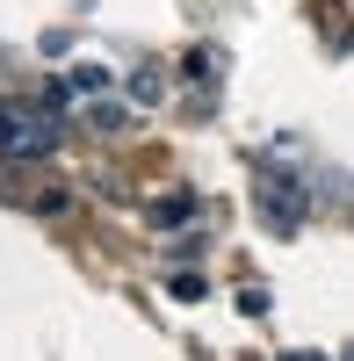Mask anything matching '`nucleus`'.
Wrapping results in <instances>:
<instances>
[{"label": "nucleus", "instance_id": "f257e3e1", "mask_svg": "<svg viewBox=\"0 0 354 361\" xmlns=\"http://www.w3.org/2000/svg\"><path fill=\"white\" fill-rule=\"evenodd\" d=\"M58 145V109L0 94V159H44Z\"/></svg>", "mask_w": 354, "mask_h": 361}, {"label": "nucleus", "instance_id": "f03ea898", "mask_svg": "<svg viewBox=\"0 0 354 361\" xmlns=\"http://www.w3.org/2000/svg\"><path fill=\"white\" fill-rule=\"evenodd\" d=\"M304 209H311V195H304L289 173H268V180H260V224H268V231L289 238V231L304 224Z\"/></svg>", "mask_w": 354, "mask_h": 361}, {"label": "nucleus", "instance_id": "7ed1b4c3", "mask_svg": "<svg viewBox=\"0 0 354 361\" xmlns=\"http://www.w3.org/2000/svg\"><path fill=\"white\" fill-rule=\"evenodd\" d=\"M58 80H66V94H80V102H102L109 87H116L109 66H73V73H58Z\"/></svg>", "mask_w": 354, "mask_h": 361}, {"label": "nucleus", "instance_id": "20e7f679", "mask_svg": "<svg viewBox=\"0 0 354 361\" xmlns=\"http://www.w3.org/2000/svg\"><path fill=\"white\" fill-rule=\"evenodd\" d=\"M195 209H202L195 195H166V202H152V224L159 231H181V224H195Z\"/></svg>", "mask_w": 354, "mask_h": 361}, {"label": "nucleus", "instance_id": "39448f33", "mask_svg": "<svg viewBox=\"0 0 354 361\" xmlns=\"http://www.w3.org/2000/svg\"><path fill=\"white\" fill-rule=\"evenodd\" d=\"M166 87H159V66H145V73H130V102H159Z\"/></svg>", "mask_w": 354, "mask_h": 361}, {"label": "nucleus", "instance_id": "423d86ee", "mask_svg": "<svg viewBox=\"0 0 354 361\" xmlns=\"http://www.w3.org/2000/svg\"><path fill=\"white\" fill-rule=\"evenodd\" d=\"M282 361H326V354H282Z\"/></svg>", "mask_w": 354, "mask_h": 361}, {"label": "nucleus", "instance_id": "0eeeda50", "mask_svg": "<svg viewBox=\"0 0 354 361\" xmlns=\"http://www.w3.org/2000/svg\"><path fill=\"white\" fill-rule=\"evenodd\" d=\"M340 361H354V340H347V354H340Z\"/></svg>", "mask_w": 354, "mask_h": 361}]
</instances>
